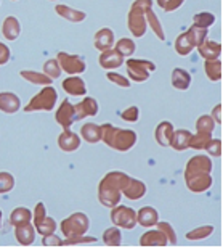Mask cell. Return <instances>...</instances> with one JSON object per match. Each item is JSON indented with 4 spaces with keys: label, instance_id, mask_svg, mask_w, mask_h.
<instances>
[{
    "label": "cell",
    "instance_id": "obj_1",
    "mask_svg": "<svg viewBox=\"0 0 223 251\" xmlns=\"http://www.w3.org/2000/svg\"><path fill=\"white\" fill-rule=\"evenodd\" d=\"M129 176L119 173V171H112V173L106 174L98 187V200L103 206L114 208L121 203V192L129 184Z\"/></svg>",
    "mask_w": 223,
    "mask_h": 251
},
{
    "label": "cell",
    "instance_id": "obj_2",
    "mask_svg": "<svg viewBox=\"0 0 223 251\" xmlns=\"http://www.w3.org/2000/svg\"><path fill=\"white\" fill-rule=\"evenodd\" d=\"M101 139L108 147L117 151H129L136 144V134L134 130L114 127L112 124L101 126Z\"/></svg>",
    "mask_w": 223,
    "mask_h": 251
},
{
    "label": "cell",
    "instance_id": "obj_3",
    "mask_svg": "<svg viewBox=\"0 0 223 251\" xmlns=\"http://www.w3.org/2000/svg\"><path fill=\"white\" fill-rule=\"evenodd\" d=\"M151 7V0H136L132 5L129 15V29L134 32L135 37H141L146 31V20H145V11L146 8Z\"/></svg>",
    "mask_w": 223,
    "mask_h": 251
},
{
    "label": "cell",
    "instance_id": "obj_4",
    "mask_svg": "<svg viewBox=\"0 0 223 251\" xmlns=\"http://www.w3.org/2000/svg\"><path fill=\"white\" fill-rule=\"evenodd\" d=\"M89 227H90V221L87 218V214L84 213H74L61 222V232L66 238L85 235Z\"/></svg>",
    "mask_w": 223,
    "mask_h": 251
},
{
    "label": "cell",
    "instance_id": "obj_5",
    "mask_svg": "<svg viewBox=\"0 0 223 251\" xmlns=\"http://www.w3.org/2000/svg\"><path fill=\"white\" fill-rule=\"evenodd\" d=\"M111 221H112L114 226L130 230L136 226V213L129 206L116 204L111 211Z\"/></svg>",
    "mask_w": 223,
    "mask_h": 251
},
{
    "label": "cell",
    "instance_id": "obj_6",
    "mask_svg": "<svg viewBox=\"0 0 223 251\" xmlns=\"http://www.w3.org/2000/svg\"><path fill=\"white\" fill-rule=\"evenodd\" d=\"M55 101H56V92H55V89L47 87V89H44L39 95L34 97V99L29 101V105H27L24 110L26 111H34V110L50 111V110H53Z\"/></svg>",
    "mask_w": 223,
    "mask_h": 251
},
{
    "label": "cell",
    "instance_id": "obj_7",
    "mask_svg": "<svg viewBox=\"0 0 223 251\" xmlns=\"http://www.w3.org/2000/svg\"><path fill=\"white\" fill-rule=\"evenodd\" d=\"M129 76L134 79L135 82H143L150 77V71H153L154 66L151 61H143V60H129Z\"/></svg>",
    "mask_w": 223,
    "mask_h": 251
},
{
    "label": "cell",
    "instance_id": "obj_8",
    "mask_svg": "<svg viewBox=\"0 0 223 251\" xmlns=\"http://www.w3.org/2000/svg\"><path fill=\"white\" fill-rule=\"evenodd\" d=\"M210 171H212V161H210V158L205 155H198L188 161L185 168V179L193 177V176L198 174H205V173L210 174Z\"/></svg>",
    "mask_w": 223,
    "mask_h": 251
},
{
    "label": "cell",
    "instance_id": "obj_9",
    "mask_svg": "<svg viewBox=\"0 0 223 251\" xmlns=\"http://www.w3.org/2000/svg\"><path fill=\"white\" fill-rule=\"evenodd\" d=\"M56 123L63 126V129H69L76 119V111H74V106L69 103L67 100H65L60 106V110L56 111Z\"/></svg>",
    "mask_w": 223,
    "mask_h": 251
},
{
    "label": "cell",
    "instance_id": "obj_10",
    "mask_svg": "<svg viewBox=\"0 0 223 251\" xmlns=\"http://www.w3.org/2000/svg\"><path fill=\"white\" fill-rule=\"evenodd\" d=\"M186 180V185L188 188L193 192V193H202V192H207L210 187H212V177H210L209 173L205 174H198V176H193V177H188Z\"/></svg>",
    "mask_w": 223,
    "mask_h": 251
},
{
    "label": "cell",
    "instance_id": "obj_11",
    "mask_svg": "<svg viewBox=\"0 0 223 251\" xmlns=\"http://www.w3.org/2000/svg\"><path fill=\"white\" fill-rule=\"evenodd\" d=\"M60 65L63 66V70L71 73V74H79L85 71V63L79 56L67 55V53H60L58 55Z\"/></svg>",
    "mask_w": 223,
    "mask_h": 251
},
{
    "label": "cell",
    "instance_id": "obj_12",
    "mask_svg": "<svg viewBox=\"0 0 223 251\" xmlns=\"http://www.w3.org/2000/svg\"><path fill=\"white\" fill-rule=\"evenodd\" d=\"M58 145L63 151H76L77 148L81 147V139H79V135L74 134L72 130L65 129V132L58 137Z\"/></svg>",
    "mask_w": 223,
    "mask_h": 251
},
{
    "label": "cell",
    "instance_id": "obj_13",
    "mask_svg": "<svg viewBox=\"0 0 223 251\" xmlns=\"http://www.w3.org/2000/svg\"><path fill=\"white\" fill-rule=\"evenodd\" d=\"M167 242V237L164 235L162 230H150L146 233H143L140 238V245L141 247H165Z\"/></svg>",
    "mask_w": 223,
    "mask_h": 251
},
{
    "label": "cell",
    "instance_id": "obj_14",
    "mask_svg": "<svg viewBox=\"0 0 223 251\" xmlns=\"http://www.w3.org/2000/svg\"><path fill=\"white\" fill-rule=\"evenodd\" d=\"M124 195L127 197L129 200H134V201H136V200H140V198H143L146 195V185L143 184L141 180H138V179H132L130 177V180H129V184L125 185V188H124Z\"/></svg>",
    "mask_w": 223,
    "mask_h": 251
},
{
    "label": "cell",
    "instance_id": "obj_15",
    "mask_svg": "<svg viewBox=\"0 0 223 251\" xmlns=\"http://www.w3.org/2000/svg\"><path fill=\"white\" fill-rule=\"evenodd\" d=\"M159 222V213L151 206L141 208L136 213V224H140L143 227H153Z\"/></svg>",
    "mask_w": 223,
    "mask_h": 251
},
{
    "label": "cell",
    "instance_id": "obj_16",
    "mask_svg": "<svg viewBox=\"0 0 223 251\" xmlns=\"http://www.w3.org/2000/svg\"><path fill=\"white\" fill-rule=\"evenodd\" d=\"M74 111H76V119L95 116L96 113H98V103H96L95 99H85L79 105L74 106Z\"/></svg>",
    "mask_w": 223,
    "mask_h": 251
},
{
    "label": "cell",
    "instance_id": "obj_17",
    "mask_svg": "<svg viewBox=\"0 0 223 251\" xmlns=\"http://www.w3.org/2000/svg\"><path fill=\"white\" fill-rule=\"evenodd\" d=\"M191 132H188L185 129L174 130L172 139H170V147L177 151H183L186 148H190V140H191Z\"/></svg>",
    "mask_w": 223,
    "mask_h": 251
},
{
    "label": "cell",
    "instance_id": "obj_18",
    "mask_svg": "<svg viewBox=\"0 0 223 251\" xmlns=\"http://www.w3.org/2000/svg\"><path fill=\"white\" fill-rule=\"evenodd\" d=\"M15 237L21 245H31V243H34V240H36V229H34L29 222L16 226Z\"/></svg>",
    "mask_w": 223,
    "mask_h": 251
},
{
    "label": "cell",
    "instance_id": "obj_19",
    "mask_svg": "<svg viewBox=\"0 0 223 251\" xmlns=\"http://www.w3.org/2000/svg\"><path fill=\"white\" fill-rule=\"evenodd\" d=\"M122 55L116 52V50H105L100 56V65L105 68V70H114V68H119L122 65Z\"/></svg>",
    "mask_w": 223,
    "mask_h": 251
},
{
    "label": "cell",
    "instance_id": "obj_20",
    "mask_svg": "<svg viewBox=\"0 0 223 251\" xmlns=\"http://www.w3.org/2000/svg\"><path fill=\"white\" fill-rule=\"evenodd\" d=\"M172 134H174V126L169 121H164L156 127V142L161 147H170Z\"/></svg>",
    "mask_w": 223,
    "mask_h": 251
},
{
    "label": "cell",
    "instance_id": "obj_21",
    "mask_svg": "<svg viewBox=\"0 0 223 251\" xmlns=\"http://www.w3.org/2000/svg\"><path fill=\"white\" fill-rule=\"evenodd\" d=\"M81 135L89 144H96V142L101 140V126H96L93 123L84 124L81 129Z\"/></svg>",
    "mask_w": 223,
    "mask_h": 251
},
{
    "label": "cell",
    "instance_id": "obj_22",
    "mask_svg": "<svg viewBox=\"0 0 223 251\" xmlns=\"http://www.w3.org/2000/svg\"><path fill=\"white\" fill-rule=\"evenodd\" d=\"M114 44V34L111 29H101L95 34V47L100 50H110L111 45Z\"/></svg>",
    "mask_w": 223,
    "mask_h": 251
},
{
    "label": "cell",
    "instance_id": "obj_23",
    "mask_svg": "<svg viewBox=\"0 0 223 251\" xmlns=\"http://www.w3.org/2000/svg\"><path fill=\"white\" fill-rule=\"evenodd\" d=\"M63 87H65V90L69 95H84L85 92H87V89H85V82L82 81L81 77H69L66 79L65 82H63Z\"/></svg>",
    "mask_w": 223,
    "mask_h": 251
},
{
    "label": "cell",
    "instance_id": "obj_24",
    "mask_svg": "<svg viewBox=\"0 0 223 251\" xmlns=\"http://www.w3.org/2000/svg\"><path fill=\"white\" fill-rule=\"evenodd\" d=\"M220 44L217 42H210V41H204L199 45V53H201L205 60H217L220 56Z\"/></svg>",
    "mask_w": 223,
    "mask_h": 251
},
{
    "label": "cell",
    "instance_id": "obj_25",
    "mask_svg": "<svg viewBox=\"0 0 223 251\" xmlns=\"http://www.w3.org/2000/svg\"><path fill=\"white\" fill-rule=\"evenodd\" d=\"M20 108V99L13 94H0V110L5 113H15Z\"/></svg>",
    "mask_w": 223,
    "mask_h": 251
},
{
    "label": "cell",
    "instance_id": "obj_26",
    "mask_svg": "<svg viewBox=\"0 0 223 251\" xmlns=\"http://www.w3.org/2000/svg\"><path fill=\"white\" fill-rule=\"evenodd\" d=\"M172 84H174V87H177L178 90H186L191 84L190 74L180 70V68H177V70H174V73H172Z\"/></svg>",
    "mask_w": 223,
    "mask_h": 251
},
{
    "label": "cell",
    "instance_id": "obj_27",
    "mask_svg": "<svg viewBox=\"0 0 223 251\" xmlns=\"http://www.w3.org/2000/svg\"><path fill=\"white\" fill-rule=\"evenodd\" d=\"M122 242V233L117 227H110L103 233V243L108 247H119Z\"/></svg>",
    "mask_w": 223,
    "mask_h": 251
},
{
    "label": "cell",
    "instance_id": "obj_28",
    "mask_svg": "<svg viewBox=\"0 0 223 251\" xmlns=\"http://www.w3.org/2000/svg\"><path fill=\"white\" fill-rule=\"evenodd\" d=\"M34 227H36V230L41 233L42 237H45V235H50V233H53L55 232V229H56V222L51 219V218H47L45 216L44 219H41L39 222H36L34 224Z\"/></svg>",
    "mask_w": 223,
    "mask_h": 251
},
{
    "label": "cell",
    "instance_id": "obj_29",
    "mask_svg": "<svg viewBox=\"0 0 223 251\" xmlns=\"http://www.w3.org/2000/svg\"><path fill=\"white\" fill-rule=\"evenodd\" d=\"M31 221V211L26 209V208H16L13 213H11V218L10 222L11 226H21V224H26V222Z\"/></svg>",
    "mask_w": 223,
    "mask_h": 251
},
{
    "label": "cell",
    "instance_id": "obj_30",
    "mask_svg": "<svg viewBox=\"0 0 223 251\" xmlns=\"http://www.w3.org/2000/svg\"><path fill=\"white\" fill-rule=\"evenodd\" d=\"M56 13H60L63 18H67V20H71L74 23L85 20V13H84V11H77V10H72V8H67V7H65V5H60V7H56Z\"/></svg>",
    "mask_w": 223,
    "mask_h": 251
},
{
    "label": "cell",
    "instance_id": "obj_31",
    "mask_svg": "<svg viewBox=\"0 0 223 251\" xmlns=\"http://www.w3.org/2000/svg\"><path fill=\"white\" fill-rule=\"evenodd\" d=\"M188 39L191 41V44L194 45V47H199L204 41H205V36H207V29L205 27H198V26H193L190 31L186 32Z\"/></svg>",
    "mask_w": 223,
    "mask_h": 251
},
{
    "label": "cell",
    "instance_id": "obj_32",
    "mask_svg": "<svg viewBox=\"0 0 223 251\" xmlns=\"http://www.w3.org/2000/svg\"><path fill=\"white\" fill-rule=\"evenodd\" d=\"M212 232H214L212 226H202V227H198V229H194L191 232H188L186 238H188V240H193V242L204 240V238H207V237L212 235Z\"/></svg>",
    "mask_w": 223,
    "mask_h": 251
},
{
    "label": "cell",
    "instance_id": "obj_33",
    "mask_svg": "<svg viewBox=\"0 0 223 251\" xmlns=\"http://www.w3.org/2000/svg\"><path fill=\"white\" fill-rule=\"evenodd\" d=\"M212 139V134H205V132H198L196 135H191L190 140V148H194V150H204L207 144Z\"/></svg>",
    "mask_w": 223,
    "mask_h": 251
},
{
    "label": "cell",
    "instance_id": "obj_34",
    "mask_svg": "<svg viewBox=\"0 0 223 251\" xmlns=\"http://www.w3.org/2000/svg\"><path fill=\"white\" fill-rule=\"evenodd\" d=\"M20 34V23L15 18H8L3 23V36L10 39V41H15Z\"/></svg>",
    "mask_w": 223,
    "mask_h": 251
},
{
    "label": "cell",
    "instance_id": "obj_35",
    "mask_svg": "<svg viewBox=\"0 0 223 251\" xmlns=\"http://www.w3.org/2000/svg\"><path fill=\"white\" fill-rule=\"evenodd\" d=\"M205 73L212 81H220L222 77V63L219 60H207L205 61Z\"/></svg>",
    "mask_w": 223,
    "mask_h": 251
},
{
    "label": "cell",
    "instance_id": "obj_36",
    "mask_svg": "<svg viewBox=\"0 0 223 251\" xmlns=\"http://www.w3.org/2000/svg\"><path fill=\"white\" fill-rule=\"evenodd\" d=\"M193 47H194V45L191 44L190 39H188L186 32H185V34H180L178 39H177V44H175L177 52H178L181 56H185V55H188V53L191 52Z\"/></svg>",
    "mask_w": 223,
    "mask_h": 251
},
{
    "label": "cell",
    "instance_id": "obj_37",
    "mask_svg": "<svg viewBox=\"0 0 223 251\" xmlns=\"http://www.w3.org/2000/svg\"><path fill=\"white\" fill-rule=\"evenodd\" d=\"M214 127H215V121L212 119V116L209 115H204L198 119L196 123V129L198 132H205V134H212L214 132Z\"/></svg>",
    "mask_w": 223,
    "mask_h": 251
},
{
    "label": "cell",
    "instance_id": "obj_38",
    "mask_svg": "<svg viewBox=\"0 0 223 251\" xmlns=\"http://www.w3.org/2000/svg\"><path fill=\"white\" fill-rule=\"evenodd\" d=\"M146 18H148V23H150V26L153 27V31L156 32V36L161 39V41H164L165 36H164V31H162V27H161V23H159V20L156 18V15L153 13V10L151 7L150 8H146Z\"/></svg>",
    "mask_w": 223,
    "mask_h": 251
},
{
    "label": "cell",
    "instance_id": "obj_39",
    "mask_svg": "<svg viewBox=\"0 0 223 251\" xmlns=\"http://www.w3.org/2000/svg\"><path fill=\"white\" fill-rule=\"evenodd\" d=\"M215 21V16L212 13H207V11H202V13H199L194 16V26L198 27H205L207 29L209 26H212Z\"/></svg>",
    "mask_w": 223,
    "mask_h": 251
},
{
    "label": "cell",
    "instance_id": "obj_40",
    "mask_svg": "<svg viewBox=\"0 0 223 251\" xmlns=\"http://www.w3.org/2000/svg\"><path fill=\"white\" fill-rule=\"evenodd\" d=\"M116 52H119L122 56H129L135 52V44L130 39H121L116 45Z\"/></svg>",
    "mask_w": 223,
    "mask_h": 251
},
{
    "label": "cell",
    "instance_id": "obj_41",
    "mask_svg": "<svg viewBox=\"0 0 223 251\" xmlns=\"http://www.w3.org/2000/svg\"><path fill=\"white\" fill-rule=\"evenodd\" d=\"M159 227V230H162V233L165 237H167V242L170 245H177V233L174 230V227L167 224V222H157L156 224Z\"/></svg>",
    "mask_w": 223,
    "mask_h": 251
},
{
    "label": "cell",
    "instance_id": "obj_42",
    "mask_svg": "<svg viewBox=\"0 0 223 251\" xmlns=\"http://www.w3.org/2000/svg\"><path fill=\"white\" fill-rule=\"evenodd\" d=\"M15 187V179L10 173H0V193H7Z\"/></svg>",
    "mask_w": 223,
    "mask_h": 251
},
{
    "label": "cell",
    "instance_id": "obj_43",
    "mask_svg": "<svg viewBox=\"0 0 223 251\" xmlns=\"http://www.w3.org/2000/svg\"><path fill=\"white\" fill-rule=\"evenodd\" d=\"M21 76L27 79V81H32L36 84H50L51 77H45L44 74H37V73H29V71H22Z\"/></svg>",
    "mask_w": 223,
    "mask_h": 251
},
{
    "label": "cell",
    "instance_id": "obj_44",
    "mask_svg": "<svg viewBox=\"0 0 223 251\" xmlns=\"http://www.w3.org/2000/svg\"><path fill=\"white\" fill-rule=\"evenodd\" d=\"M44 70H45V73H47L51 79L60 77V74H61V70H60V63L56 61V60H50V61H47V65L44 66Z\"/></svg>",
    "mask_w": 223,
    "mask_h": 251
},
{
    "label": "cell",
    "instance_id": "obj_45",
    "mask_svg": "<svg viewBox=\"0 0 223 251\" xmlns=\"http://www.w3.org/2000/svg\"><path fill=\"white\" fill-rule=\"evenodd\" d=\"M210 156H220L222 155V140L220 139H210L207 147L204 148Z\"/></svg>",
    "mask_w": 223,
    "mask_h": 251
},
{
    "label": "cell",
    "instance_id": "obj_46",
    "mask_svg": "<svg viewBox=\"0 0 223 251\" xmlns=\"http://www.w3.org/2000/svg\"><path fill=\"white\" fill-rule=\"evenodd\" d=\"M96 238L95 237H72V238H66L65 242H61V245H81V243H95Z\"/></svg>",
    "mask_w": 223,
    "mask_h": 251
},
{
    "label": "cell",
    "instance_id": "obj_47",
    "mask_svg": "<svg viewBox=\"0 0 223 251\" xmlns=\"http://www.w3.org/2000/svg\"><path fill=\"white\" fill-rule=\"evenodd\" d=\"M122 119L127 123H135L138 121V108L136 106H130L125 111H122Z\"/></svg>",
    "mask_w": 223,
    "mask_h": 251
},
{
    "label": "cell",
    "instance_id": "obj_48",
    "mask_svg": "<svg viewBox=\"0 0 223 251\" xmlns=\"http://www.w3.org/2000/svg\"><path fill=\"white\" fill-rule=\"evenodd\" d=\"M157 3L161 5L165 11H172L180 7L183 3V0H157Z\"/></svg>",
    "mask_w": 223,
    "mask_h": 251
},
{
    "label": "cell",
    "instance_id": "obj_49",
    "mask_svg": "<svg viewBox=\"0 0 223 251\" xmlns=\"http://www.w3.org/2000/svg\"><path fill=\"white\" fill-rule=\"evenodd\" d=\"M108 79H110L111 82L121 85V87H129L130 82L127 81L125 77H122L121 74H116V73H108Z\"/></svg>",
    "mask_w": 223,
    "mask_h": 251
},
{
    "label": "cell",
    "instance_id": "obj_50",
    "mask_svg": "<svg viewBox=\"0 0 223 251\" xmlns=\"http://www.w3.org/2000/svg\"><path fill=\"white\" fill-rule=\"evenodd\" d=\"M63 240H60L58 237L55 235V233H50V235H45L44 240H42V245H47V247H60Z\"/></svg>",
    "mask_w": 223,
    "mask_h": 251
},
{
    "label": "cell",
    "instance_id": "obj_51",
    "mask_svg": "<svg viewBox=\"0 0 223 251\" xmlns=\"http://www.w3.org/2000/svg\"><path fill=\"white\" fill-rule=\"evenodd\" d=\"M45 218V204L44 203H37L36 209H34V224L39 222L41 219Z\"/></svg>",
    "mask_w": 223,
    "mask_h": 251
},
{
    "label": "cell",
    "instance_id": "obj_52",
    "mask_svg": "<svg viewBox=\"0 0 223 251\" xmlns=\"http://www.w3.org/2000/svg\"><path fill=\"white\" fill-rule=\"evenodd\" d=\"M10 58V50L5 45L0 44V63H7Z\"/></svg>",
    "mask_w": 223,
    "mask_h": 251
},
{
    "label": "cell",
    "instance_id": "obj_53",
    "mask_svg": "<svg viewBox=\"0 0 223 251\" xmlns=\"http://www.w3.org/2000/svg\"><path fill=\"white\" fill-rule=\"evenodd\" d=\"M220 110H222V106H220V105H217V106L214 108V119H215V123H217V124H220V123H222Z\"/></svg>",
    "mask_w": 223,
    "mask_h": 251
},
{
    "label": "cell",
    "instance_id": "obj_54",
    "mask_svg": "<svg viewBox=\"0 0 223 251\" xmlns=\"http://www.w3.org/2000/svg\"><path fill=\"white\" fill-rule=\"evenodd\" d=\"M0 227H2V211H0Z\"/></svg>",
    "mask_w": 223,
    "mask_h": 251
}]
</instances>
